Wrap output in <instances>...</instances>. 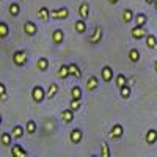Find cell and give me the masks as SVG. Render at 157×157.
Here are the masks:
<instances>
[{"label":"cell","instance_id":"cell-1","mask_svg":"<svg viewBox=\"0 0 157 157\" xmlns=\"http://www.w3.org/2000/svg\"><path fill=\"white\" fill-rule=\"evenodd\" d=\"M69 16V10L66 6L63 8H55V10H50V19L54 21H61V19H66Z\"/></svg>","mask_w":157,"mask_h":157},{"label":"cell","instance_id":"cell-2","mask_svg":"<svg viewBox=\"0 0 157 157\" xmlns=\"http://www.w3.org/2000/svg\"><path fill=\"white\" fill-rule=\"evenodd\" d=\"M32 98H33V101L35 102H43L44 101V98H47V93L43 90V86H39V85H36V86H33V90H32Z\"/></svg>","mask_w":157,"mask_h":157},{"label":"cell","instance_id":"cell-3","mask_svg":"<svg viewBox=\"0 0 157 157\" xmlns=\"http://www.w3.org/2000/svg\"><path fill=\"white\" fill-rule=\"evenodd\" d=\"M13 61H14L16 66H24L27 63V54H25V50H16L13 54Z\"/></svg>","mask_w":157,"mask_h":157},{"label":"cell","instance_id":"cell-4","mask_svg":"<svg viewBox=\"0 0 157 157\" xmlns=\"http://www.w3.org/2000/svg\"><path fill=\"white\" fill-rule=\"evenodd\" d=\"M82 138H83V132H82L80 129H72V130H71V134H69L71 143H74V145H78V143L82 141Z\"/></svg>","mask_w":157,"mask_h":157},{"label":"cell","instance_id":"cell-5","mask_svg":"<svg viewBox=\"0 0 157 157\" xmlns=\"http://www.w3.org/2000/svg\"><path fill=\"white\" fill-rule=\"evenodd\" d=\"M146 30H145V25H135L132 29V38L134 39H141V38H146Z\"/></svg>","mask_w":157,"mask_h":157},{"label":"cell","instance_id":"cell-6","mask_svg":"<svg viewBox=\"0 0 157 157\" xmlns=\"http://www.w3.org/2000/svg\"><path fill=\"white\" fill-rule=\"evenodd\" d=\"M101 75H102V80L104 82H112V78H113V69L109 66V64H105V66L101 69Z\"/></svg>","mask_w":157,"mask_h":157},{"label":"cell","instance_id":"cell-7","mask_svg":"<svg viewBox=\"0 0 157 157\" xmlns=\"http://www.w3.org/2000/svg\"><path fill=\"white\" fill-rule=\"evenodd\" d=\"M24 32H25V35H29V36H35L36 32H38V29H36V25L32 21H27V22L24 24Z\"/></svg>","mask_w":157,"mask_h":157},{"label":"cell","instance_id":"cell-8","mask_svg":"<svg viewBox=\"0 0 157 157\" xmlns=\"http://www.w3.org/2000/svg\"><path fill=\"white\" fill-rule=\"evenodd\" d=\"M99 86V78L96 75H90L88 80H86V90L88 91H94Z\"/></svg>","mask_w":157,"mask_h":157},{"label":"cell","instance_id":"cell-9","mask_svg":"<svg viewBox=\"0 0 157 157\" xmlns=\"http://www.w3.org/2000/svg\"><path fill=\"white\" fill-rule=\"evenodd\" d=\"M123 134H124V127L121 124H115L112 127V130H110V137L112 138H120V137H123Z\"/></svg>","mask_w":157,"mask_h":157},{"label":"cell","instance_id":"cell-10","mask_svg":"<svg viewBox=\"0 0 157 157\" xmlns=\"http://www.w3.org/2000/svg\"><path fill=\"white\" fill-rule=\"evenodd\" d=\"M61 120L66 123V124H69L72 120H74V110L69 107V109H66V110H63L61 112Z\"/></svg>","mask_w":157,"mask_h":157},{"label":"cell","instance_id":"cell-11","mask_svg":"<svg viewBox=\"0 0 157 157\" xmlns=\"http://www.w3.org/2000/svg\"><path fill=\"white\" fill-rule=\"evenodd\" d=\"M145 141L148 143V145H154V143L157 141V130L155 129H149L146 132V137H145Z\"/></svg>","mask_w":157,"mask_h":157},{"label":"cell","instance_id":"cell-12","mask_svg":"<svg viewBox=\"0 0 157 157\" xmlns=\"http://www.w3.org/2000/svg\"><path fill=\"white\" fill-rule=\"evenodd\" d=\"M78 16H80L82 19H86L90 16V5L86 2H82L80 6H78Z\"/></svg>","mask_w":157,"mask_h":157},{"label":"cell","instance_id":"cell-13","mask_svg":"<svg viewBox=\"0 0 157 157\" xmlns=\"http://www.w3.org/2000/svg\"><path fill=\"white\" fill-rule=\"evenodd\" d=\"M101 39H102V29L98 25V27L94 29V32H93V36L90 38V43H91V44H98Z\"/></svg>","mask_w":157,"mask_h":157},{"label":"cell","instance_id":"cell-14","mask_svg":"<svg viewBox=\"0 0 157 157\" xmlns=\"http://www.w3.org/2000/svg\"><path fill=\"white\" fill-rule=\"evenodd\" d=\"M11 152H13V157H25L27 155V151H25L21 145H13Z\"/></svg>","mask_w":157,"mask_h":157},{"label":"cell","instance_id":"cell-15","mask_svg":"<svg viewBox=\"0 0 157 157\" xmlns=\"http://www.w3.org/2000/svg\"><path fill=\"white\" fill-rule=\"evenodd\" d=\"M38 17L41 19V21H44V22L49 21L50 19V10L46 8V6H41V8L38 10Z\"/></svg>","mask_w":157,"mask_h":157},{"label":"cell","instance_id":"cell-16","mask_svg":"<svg viewBox=\"0 0 157 157\" xmlns=\"http://www.w3.org/2000/svg\"><path fill=\"white\" fill-rule=\"evenodd\" d=\"M69 74L72 77H75V78H80L82 77V71H80V68H78L75 63H71L69 64Z\"/></svg>","mask_w":157,"mask_h":157},{"label":"cell","instance_id":"cell-17","mask_svg":"<svg viewBox=\"0 0 157 157\" xmlns=\"http://www.w3.org/2000/svg\"><path fill=\"white\" fill-rule=\"evenodd\" d=\"M63 39H64V33H63V30L57 29V30L54 32V35H52V41H54L55 44H60V43H63Z\"/></svg>","mask_w":157,"mask_h":157},{"label":"cell","instance_id":"cell-18","mask_svg":"<svg viewBox=\"0 0 157 157\" xmlns=\"http://www.w3.org/2000/svg\"><path fill=\"white\" fill-rule=\"evenodd\" d=\"M0 141H2V145H3V146H10V145H13V134H10V132H3L2 137H0Z\"/></svg>","mask_w":157,"mask_h":157},{"label":"cell","instance_id":"cell-19","mask_svg":"<svg viewBox=\"0 0 157 157\" xmlns=\"http://www.w3.org/2000/svg\"><path fill=\"white\" fill-rule=\"evenodd\" d=\"M74 27H75V32L77 33H85L86 32V24H85V19H78V21H75V25H74Z\"/></svg>","mask_w":157,"mask_h":157},{"label":"cell","instance_id":"cell-20","mask_svg":"<svg viewBox=\"0 0 157 157\" xmlns=\"http://www.w3.org/2000/svg\"><path fill=\"white\" fill-rule=\"evenodd\" d=\"M146 46L149 47V49H155L157 47V38H155V35H146Z\"/></svg>","mask_w":157,"mask_h":157},{"label":"cell","instance_id":"cell-21","mask_svg":"<svg viewBox=\"0 0 157 157\" xmlns=\"http://www.w3.org/2000/svg\"><path fill=\"white\" fill-rule=\"evenodd\" d=\"M115 83H116L118 88H123L124 85H127V78H126V75H124V74H118L116 78H115Z\"/></svg>","mask_w":157,"mask_h":157},{"label":"cell","instance_id":"cell-22","mask_svg":"<svg viewBox=\"0 0 157 157\" xmlns=\"http://www.w3.org/2000/svg\"><path fill=\"white\" fill-rule=\"evenodd\" d=\"M36 68L39 69V71H47V68H49V60L47 58H39L38 60V63H36Z\"/></svg>","mask_w":157,"mask_h":157},{"label":"cell","instance_id":"cell-23","mask_svg":"<svg viewBox=\"0 0 157 157\" xmlns=\"http://www.w3.org/2000/svg\"><path fill=\"white\" fill-rule=\"evenodd\" d=\"M71 98L72 99H82V88L78 86V85H75V86L71 88Z\"/></svg>","mask_w":157,"mask_h":157},{"label":"cell","instance_id":"cell-24","mask_svg":"<svg viewBox=\"0 0 157 157\" xmlns=\"http://www.w3.org/2000/svg\"><path fill=\"white\" fill-rule=\"evenodd\" d=\"M134 21H135V25H145L146 21H148V17H146L145 13H138V14L134 17Z\"/></svg>","mask_w":157,"mask_h":157},{"label":"cell","instance_id":"cell-25","mask_svg":"<svg viewBox=\"0 0 157 157\" xmlns=\"http://www.w3.org/2000/svg\"><path fill=\"white\" fill-rule=\"evenodd\" d=\"M24 132H27V130H25L22 126H14V127H13V137H14V138H21L22 135H24Z\"/></svg>","mask_w":157,"mask_h":157},{"label":"cell","instance_id":"cell-26","mask_svg":"<svg viewBox=\"0 0 157 157\" xmlns=\"http://www.w3.org/2000/svg\"><path fill=\"white\" fill-rule=\"evenodd\" d=\"M57 93H58V85H57V83H50V85H49V90H47V98H49V99L55 98Z\"/></svg>","mask_w":157,"mask_h":157},{"label":"cell","instance_id":"cell-27","mask_svg":"<svg viewBox=\"0 0 157 157\" xmlns=\"http://www.w3.org/2000/svg\"><path fill=\"white\" fill-rule=\"evenodd\" d=\"M129 60L132 61V63H137L140 60V52L138 49H130L129 50Z\"/></svg>","mask_w":157,"mask_h":157},{"label":"cell","instance_id":"cell-28","mask_svg":"<svg viewBox=\"0 0 157 157\" xmlns=\"http://www.w3.org/2000/svg\"><path fill=\"white\" fill-rule=\"evenodd\" d=\"M8 11H10V14H11V16L17 17V16H19V13H21V6H19L17 3H11L10 8H8Z\"/></svg>","mask_w":157,"mask_h":157},{"label":"cell","instance_id":"cell-29","mask_svg":"<svg viewBox=\"0 0 157 157\" xmlns=\"http://www.w3.org/2000/svg\"><path fill=\"white\" fill-rule=\"evenodd\" d=\"M110 148H109V143L104 141L101 145V157H110Z\"/></svg>","mask_w":157,"mask_h":157},{"label":"cell","instance_id":"cell-30","mask_svg":"<svg viewBox=\"0 0 157 157\" xmlns=\"http://www.w3.org/2000/svg\"><path fill=\"white\" fill-rule=\"evenodd\" d=\"M134 13H132V10L130 8H127V10H124V13H123V19H124V22L127 24V22H130V21H134Z\"/></svg>","mask_w":157,"mask_h":157},{"label":"cell","instance_id":"cell-31","mask_svg":"<svg viewBox=\"0 0 157 157\" xmlns=\"http://www.w3.org/2000/svg\"><path fill=\"white\" fill-rule=\"evenodd\" d=\"M71 74H69V66H60V69H58V77L60 78H66V77H69Z\"/></svg>","mask_w":157,"mask_h":157},{"label":"cell","instance_id":"cell-32","mask_svg":"<svg viewBox=\"0 0 157 157\" xmlns=\"http://www.w3.org/2000/svg\"><path fill=\"white\" fill-rule=\"evenodd\" d=\"M120 94L123 99H129L130 98V86L129 85H124L123 88H120Z\"/></svg>","mask_w":157,"mask_h":157},{"label":"cell","instance_id":"cell-33","mask_svg":"<svg viewBox=\"0 0 157 157\" xmlns=\"http://www.w3.org/2000/svg\"><path fill=\"white\" fill-rule=\"evenodd\" d=\"M25 130H27V134H35L36 132V123L33 120H30L27 123V126H25Z\"/></svg>","mask_w":157,"mask_h":157},{"label":"cell","instance_id":"cell-34","mask_svg":"<svg viewBox=\"0 0 157 157\" xmlns=\"http://www.w3.org/2000/svg\"><path fill=\"white\" fill-rule=\"evenodd\" d=\"M6 35H8V25L5 22H0V36L6 38Z\"/></svg>","mask_w":157,"mask_h":157},{"label":"cell","instance_id":"cell-35","mask_svg":"<svg viewBox=\"0 0 157 157\" xmlns=\"http://www.w3.org/2000/svg\"><path fill=\"white\" fill-rule=\"evenodd\" d=\"M69 107H71L74 112H77L78 109H80V99H72V101L69 102Z\"/></svg>","mask_w":157,"mask_h":157},{"label":"cell","instance_id":"cell-36","mask_svg":"<svg viewBox=\"0 0 157 157\" xmlns=\"http://www.w3.org/2000/svg\"><path fill=\"white\" fill-rule=\"evenodd\" d=\"M0 91H2V101L6 99V88H5V83H0Z\"/></svg>","mask_w":157,"mask_h":157},{"label":"cell","instance_id":"cell-37","mask_svg":"<svg viewBox=\"0 0 157 157\" xmlns=\"http://www.w3.org/2000/svg\"><path fill=\"white\" fill-rule=\"evenodd\" d=\"M109 2H110L112 5H115V3H118V2H120V0H109Z\"/></svg>","mask_w":157,"mask_h":157},{"label":"cell","instance_id":"cell-38","mask_svg":"<svg viewBox=\"0 0 157 157\" xmlns=\"http://www.w3.org/2000/svg\"><path fill=\"white\" fill-rule=\"evenodd\" d=\"M145 2H146V3H154L155 0H145Z\"/></svg>","mask_w":157,"mask_h":157},{"label":"cell","instance_id":"cell-39","mask_svg":"<svg viewBox=\"0 0 157 157\" xmlns=\"http://www.w3.org/2000/svg\"><path fill=\"white\" fill-rule=\"evenodd\" d=\"M154 69H155V72H157V60H155V63H154Z\"/></svg>","mask_w":157,"mask_h":157},{"label":"cell","instance_id":"cell-40","mask_svg":"<svg viewBox=\"0 0 157 157\" xmlns=\"http://www.w3.org/2000/svg\"><path fill=\"white\" fill-rule=\"evenodd\" d=\"M154 8H155V11H157V0H155V2H154Z\"/></svg>","mask_w":157,"mask_h":157}]
</instances>
